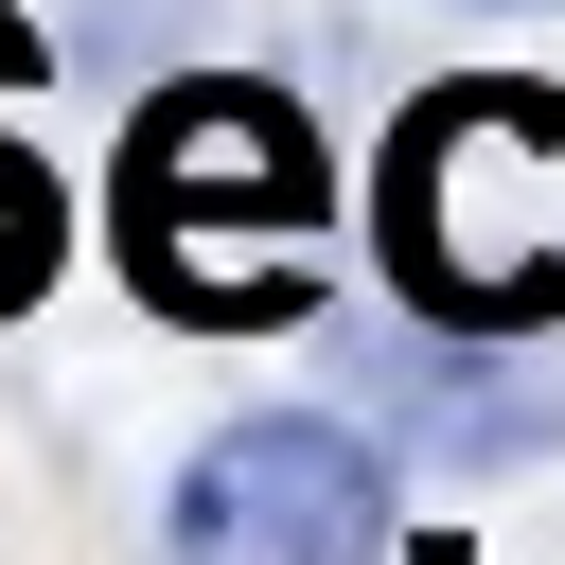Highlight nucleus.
<instances>
[{"label": "nucleus", "instance_id": "3", "mask_svg": "<svg viewBox=\"0 0 565 565\" xmlns=\"http://www.w3.org/2000/svg\"><path fill=\"white\" fill-rule=\"evenodd\" d=\"M159 547L177 565H406V494L388 441L335 406H247L159 477Z\"/></svg>", "mask_w": 565, "mask_h": 565}, {"label": "nucleus", "instance_id": "4", "mask_svg": "<svg viewBox=\"0 0 565 565\" xmlns=\"http://www.w3.org/2000/svg\"><path fill=\"white\" fill-rule=\"evenodd\" d=\"M53 265H71V194H53V159H35V141H0V318H35V300H53Z\"/></svg>", "mask_w": 565, "mask_h": 565}, {"label": "nucleus", "instance_id": "1", "mask_svg": "<svg viewBox=\"0 0 565 565\" xmlns=\"http://www.w3.org/2000/svg\"><path fill=\"white\" fill-rule=\"evenodd\" d=\"M106 230H124V282H141L177 335H282V318H318V265H230V247H318V230H335V159H318L300 88H265V71H177V88L124 106Z\"/></svg>", "mask_w": 565, "mask_h": 565}, {"label": "nucleus", "instance_id": "2", "mask_svg": "<svg viewBox=\"0 0 565 565\" xmlns=\"http://www.w3.org/2000/svg\"><path fill=\"white\" fill-rule=\"evenodd\" d=\"M565 88L547 71H441V88H406L388 106V141H371V282H388V318L406 335H459V353H512V335H547L565 318V230H494L477 212V177L494 159H565V124H547Z\"/></svg>", "mask_w": 565, "mask_h": 565}, {"label": "nucleus", "instance_id": "5", "mask_svg": "<svg viewBox=\"0 0 565 565\" xmlns=\"http://www.w3.org/2000/svg\"><path fill=\"white\" fill-rule=\"evenodd\" d=\"M406 565H477V547H406Z\"/></svg>", "mask_w": 565, "mask_h": 565}]
</instances>
